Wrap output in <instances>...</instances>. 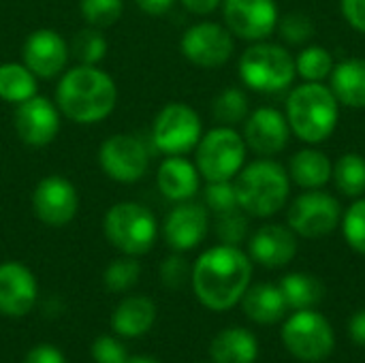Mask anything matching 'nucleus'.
Masks as SVG:
<instances>
[{
    "label": "nucleus",
    "mask_w": 365,
    "mask_h": 363,
    "mask_svg": "<svg viewBox=\"0 0 365 363\" xmlns=\"http://www.w3.org/2000/svg\"><path fill=\"white\" fill-rule=\"evenodd\" d=\"M252 265L235 246H216L199 257L192 267V287L203 306L229 310L248 289Z\"/></svg>",
    "instance_id": "nucleus-1"
},
{
    "label": "nucleus",
    "mask_w": 365,
    "mask_h": 363,
    "mask_svg": "<svg viewBox=\"0 0 365 363\" xmlns=\"http://www.w3.org/2000/svg\"><path fill=\"white\" fill-rule=\"evenodd\" d=\"M118 101L113 79L94 64H79L66 71L56 90L58 109L77 124H96L105 120Z\"/></svg>",
    "instance_id": "nucleus-2"
},
{
    "label": "nucleus",
    "mask_w": 365,
    "mask_h": 363,
    "mask_svg": "<svg viewBox=\"0 0 365 363\" xmlns=\"http://www.w3.org/2000/svg\"><path fill=\"white\" fill-rule=\"evenodd\" d=\"M289 124L306 143L325 141L338 122V98L321 83H304L295 88L287 101Z\"/></svg>",
    "instance_id": "nucleus-3"
},
{
    "label": "nucleus",
    "mask_w": 365,
    "mask_h": 363,
    "mask_svg": "<svg viewBox=\"0 0 365 363\" xmlns=\"http://www.w3.org/2000/svg\"><path fill=\"white\" fill-rule=\"evenodd\" d=\"M237 205L252 216H274L289 197V178L278 163L257 160L235 180Z\"/></svg>",
    "instance_id": "nucleus-4"
},
{
    "label": "nucleus",
    "mask_w": 365,
    "mask_h": 363,
    "mask_svg": "<svg viewBox=\"0 0 365 363\" xmlns=\"http://www.w3.org/2000/svg\"><path fill=\"white\" fill-rule=\"evenodd\" d=\"M103 229L107 240L118 250L130 257L145 255L154 246L158 235L154 214L135 201H122L111 205L109 212L105 214Z\"/></svg>",
    "instance_id": "nucleus-5"
},
{
    "label": "nucleus",
    "mask_w": 365,
    "mask_h": 363,
    "mask_svg": "<svg viewBox=\"0 0 365 363\" xmlns=\"http://www.w3.org/2000/svg\"><path fill=\"white\" fill-rule=\"evenodd\" d=\"M295 60L291 53L278 45L259 43L244 51L240 60V75L242 81L252 88L255 92H282L295 79Z\"/></svg>",
    "instance_id": "nucleus-6"
},
{
    "label": "nucleus",
    "mask_w": 365,
    "mask_h": 363,
    "mask_svg": "<svg viewBox=\"0 0 365 363\" xmlns=\"http://www.w3.org/2000/svg\"><path fill=\"white\" fill-rule=\"evenodd\" d=\"M244 156L246 143L231 126L214 128L197 143V169L207 182H225L237 175Z\"/></svg>",
    "instance_id": "nucleus-7"
},
{
    "label": "nucleus",
    "mask_w": 365,
    "mask_h": 363,
    "mask_svg": "<svg viewBox=\"0 0 365 363\" xmlns=\"http://www.w3.org/2000/svg\"><path fill=\"white\" fill-rule=\"evenodd\" d=\"M154 148L167 156H184L201 141V120L184 103H169L160 109L152 126Z\"/></svg>",
    "instance_id": "nucleus-8"
},
{
    "label": "nucleus",
    "mask_w": 365,
    "mask_h": 363,
    "mask_svg": "<svg viewBox=\"0 0 365 363\" xmlns=\"http://www.w3.org/2000/svg\"><path fill=\"white\" fill-rule=\"evenodd\" d=\"M287 349L304 362H321L334 351V332L327 319L314 310H297L282 329Z\"/></svg>",
    "instance_id": "nucleus-9"
},
{
    "label": "nucleus",
    "mask_w": 365,
    "mask_h": 363,
    "mask_svg": "<svg viewBox=\"0 0 365 363\" xmlns=\"http://www.w3.org/2000/svg\"><path fill=\"white\" fill-rule=\"evenodd\" d=\"M98 163L107 178L122 184H133L145 175L150 165V152L139 137L120 133L103 141L98 150Z\"/></svg>",
    "instance_id": "nucleus-10"
},
{
    "label": "nucleus",
    "mask_w": 365,
    "mask_h": 363,
    "mask_svg": "<svg viewBox=\"0 0 365 363\" xmlns=\"http://www.w3.org/2000/svg\"><path fill=\"white\" fill-rule=\"evenodd\" d=\"M79 208V197L73 186L62 175L43 178L32 193V210L36 218L47 227L68 225Z\"/></svg>",
    "instance_id": "nucleus-11"
},
{
    "label": "nucleus",
    "mask_w": 365,
    "mask_h": 363,
    "mask_svg": "<svg viewBox=\"0 0 365 363\" xmlns=\"http://www.w3.org/2000/svg\"><path fill=\"white\" fill-rule=\"evenodd\" d=\"M340 220V203L321 190L297 197L289 210V225L304 237H323L336 229Z\"/></svg>",
    "instance_id": "nucleus-12"
},
{
    "label": "nucleus",
    "mask_w": 365,
    "mask_h": 363,
    "mask_svg": "<svg viewBox=\"0 0 365 363\" xmlns=\"http://www.w3.org/2000/svg\"><path fill=\"white\" fill-rule=\"evenodd\" d=\"M15 131L26 145H49L60 131V109L45 96H30L15 107Z\"/></svg>",
    "instance_id": "nucleus-13"
},
{
    "label": "nucleus",
    "mask_w": 365,
    "mask_h": 363,
    "mask_svg": "<svg viewBox=\"0 0 365 363\" xmlns=\"http://www.w3.org/2000/svg\"><path fill=\"white\" fill-rule=\"evenodd\" d=\"M231 32L218 24L203 21L188 28L182 36V53L197 66L216 68L222 66L233 53Z\"/></svg>",
    "instance_id": "nucleus-14"
},
{
    "label": "nucleus",
    "mask_w": 365,
    "mask_h": 363,
    "mask_svg": "<svg viewBox=\"0 0 365 363\" xmlns=\"http://www.w3.org/2000/svg\"><path fill=\"white\" fill-rule=\"evenodd\" d=\"M278 11L274 0H225L229 30L246 41H261L276 28Z\"/></svg>",
    "instance_id": "nucleus-15"
},
{
    "label": "nucleus",
    "mask_w": 365,
    "mask_h": 363,
    "mask_svg": "<svg viewBox=\"0 0 365 363\" xmlns=\"http://www.w3.org/2000/svg\"><path fill=\"white\" fill-rule=\"evenodd\" d=\"M68 62V45L60 32L41 28L28 34L24 43V64L34 77L51 79L58 77Z\"/></svg>",
    "instance_id": "nucleus-16"
},
{
    "label": "nucleus",
    "mask_w": 365,
    "mask_h": 363,
    "mask_svg": "<svg viewBox=\"0 0 365 363\" xmlns=\"http://www.w3.org/2000/svg\"><path fill=\"white\" fill-rule=\"evenodd\" d=\"M36 302V280L32 272L15 261L0 265V312L24 317Z\"/></svg>",
    "instance_id": "nucleus-17"
},
{
    "label": "nucleus",
    "mask_w": 365,
    "mask_h": 363,
    "mask_svg": "<svg viewBox=\"0 0 365 363\" xmlns=\"http://www.w3.org/2000/svg\"><path fill=\"white\" fill-rule=\"evenodd\" d=\"M207 210L199 203H180L169 212L163 225L167 244L175 250H190L199 246L207 233Z\"/></svg>",
    "instance_id": "nucleus-18"
},
{
    "label": "nucleus",
    "mask_w": 365,
    "mask_h": 363,
    "mask_svg": "<svg viewBox=\"0 0 365 363\" xmlns=\"http://www.w3.org/2000/svg\"><path fill=\"white\" fill-rule=\"evenodd\" d=\"M289 141V122L272 107L257 109L246 122V143L261 156H274Z\"/></svg>",
    "instance_id": "nucleus-19"
},
{
    "label": "nucleus",
    "mask_w": 365,
    "mask_h": 363,
    "mask_svg": "<svg viewBox=\"0 0 365 363\" xmlns=\"http://www.w3.org/2000/svg\"><path fill=\"white\" fill-rule=\"evenodd\" d=\"M297 252L295 235L278 225H267L250 240V257L265 267H282Z\"/></svg>",
    "instance_id": "nucleus-20"
},
{
    "label": "nucleus",
    "mask_w": 365,
    "mask_h": 363,
    "mask_svg": "<svg viewBox=\"0 0 365 363\" xmlns=\"http://www.w3.org/2000/svg\"><path fill=\"white\" fill-rule=\"evenodd\" d=\"M158 190L171 201H188L199 190V169L182 156H167L156 173Z\"/></svg>",
    "instance_id": "nucleus-21"
},
{
    "label": "nucleus",
    "mask_w": 365,
    "mask_h": 363,
    "mask_svg": "<svg viewBox=\"0 0 365 363\" xmlns=\"http://www.w3.org/2000/svg\"><path fill=\"white\" fill-rule=\"evenodd\" d=\"M154 319H156V308L148 297H128L115 308L111 317V327L118 336L137 338L150 332Z\"/></svg>",
    "instance_id": "nucleus-22"
},
{
    "label": "nucleus",
    "mask_w": 365,
    "mask_h": 363,
    "mask_svg": "<svg viewBox=\"0 0 365 363\" xmlns=\"http://www.w3.org/2000/svg\"><path fill=\"white\" fill-rule=\"evenodd\" d=\"M242 306L244 312L255 321V323H265L272 325L282 319L287 312V302L280 291V287L274 285H257L252 289H246L242 295Z\"/></svg>",
    "instance_id": "nucleus-23"
},
{
    "label": "nucleus",
    "mask_w": 365,
    "mask_h": 363,
    "mask_svg": "<svg viewBox=\"0 0 365 363\" xmlns=\"http://www.w3.org/2000/svg\"><path fill=\"white\" fill-rule=\"evenodd\" d=\"M210 353L216 363H255L259 344L248 329L231 327L214 338Z\"/></svg>",
    "instance_id": "nucleus-24"
},
{
    "label": "nucleus",
    "mask_w": 365,
    "mask_h": 363,
    "mask_svg": "<svg viewBox=\"0 0 365 363\" xmlns=\"http://www.w3.org/2000/svg\"><path fill=\"white\" fill-rule=\"evenodd\" d=\"M334 96L349 107H365V60H346L334 68Z\"/></svg>",
    "instance_id": "nucleus-25"
},
{
    "label": "nucleus",
    "mask_w": 365,
    "mask_h": 363,
    "mask_svg": "<svg viewBox=\"0 0 365 363\" xmlns=\"http://www.w3.org/2000/svg\"><path fill=\"white\" fill-rule=\"evenodd\" d=\"M291 175L302 188H321L331 178V163L323 152L304 150L291 158Z\"/></svg>",
    "instance_id": "nucleus-26"
},
{
    "label": "nucleus",
    "mask_w": 365,
    "mask_h": 363,
    "mask_svg": "<svg viewBox=\"0 0 365 363\" xmlns=\"http://www.w3.org/2000/svg\"><path fill=\"white\" fill-rule=\"evenodd\" d=\"M36 94V77L26 64H0V98L19 105Z\"/></svg>",
    "instance_id": "nucleus-27"
},
{
    "label": "nucleus",
    "mask_w": 365,
    "mask_h": 363,
    "mask_svg": "<svg viewBox=\"0 0 365 363\" xmlns=\"http://www.w3.org/2000/svg\"><path fill=\"white\" fill-rule=\"evenodd\" d=\"M280 291L284 295L287 308L310 310L323 300V285L310 274H289L280 282Z\"/></svg>",
    "instance_id": "nucleus-28"
},
{
    "label": "nucleus",
    "mask_w": 365,
    "mask_h": 363,
    "mask_svg": "<svg viewBox=\"0 0 365 363\" xmlns=\"http://www.w3.org/2000/svg\"><path fill=\"white\" fill-rule=\"evenodd\" d=\"M334 178L338 188L349 197L365 193V160L359 154H346L336 163Z\"/></svg>",
    "instance_id": "nucleus-29"
},
{
    "label": "nucleus",
    "mask_w": 365,
    "mask_h": 363,
    "mask_svg": "<svg viewBox=\"0 0 365 363\" xmlns=\"http://www.w3.org/2000/svg\"><path fill=\"white\" fill-rule=\"evenodd\" d=\"M73 56L79 60V64H98L107 56V39L101 32V28H83L73 36L71 43Z\"/></svg>",
    "instance_id": "nucleus-30"
},
{
    "label": "nucleus",
    "mask_w": 365,
    "mask_h": 363,
    "mask_svg": "<svg viewBox=\"0 0 365 363\" xmlns=\"http://www.w3.org/2000/svg\"><path fill=\"white\" fill-rule=\"evenodd\" d=\"M212 113L214 118L225 124V126H231V124H237L246 118L248 113V98L242 90L237 88H227L225 92H220L214 101V107H212Z\"/></svg>",
    "instance_id": "nucleus-31"
},
{
    "label": "nucleus",
    "mask_w": 365,
    "mask_h": 363,
    "mask_svg": "<svg viewBox=\"0 0 365 363\" xmlns=\"http://www.w3.org/2000/svg\"><path fill=\"white\" fill-rule=\"evenodd\" d=\"M81 17L94 28H109L113 26L124 11L122 0H79Z\"/></svg>",
    "instance_id": "nucleus-32"
},
{
    "label": "nucleus",
    "mask_w": 365,
    "mask_h": 363,
    "mask_svg": "<svg viewBox=\"0 0 365 363\" xmlns=\"http://www.w3.org/2000/svg\"><path fill=\"white\" fill-rule=\"evenodd\" d=\"M295 68H297V73L304 79L321 81L334 68V60H331V53L327 49H323V47H308L306 51L299 53V58L295 62Z\"/></svg>",
    "instance_id": "nucleus-33"
},
{
    "label": "nucleus",
    "mask_w": 365,
    "mask_h": 363,
    "mask_svg": "<svg viewBox=\"0 0 365 363\" xmlns=\"http://www.w3.org/2000/svg\"><path fill=\"white\" fill-rule=\"evenodd\" d=\"M141 276V265L130 257L126 255L124 259H115L107 272H105V285L109 291L113 293H122V291H128Z\"/></svg>",
    "instance_id": "nucleus-34"
},
{
    "label": "nucleus",
    "mask_w": 365,
    "mask_h": 363,
    "mask_svg": "<svg viewBox=\"0 0 365 363\" xmlns=\"http://www.w3.org/2000/svg\"><path fill=\"white\" fill-rule=\"evenodd\" d=\"M344 237L357 252L365 255V199L349 208L344 216Z\"/></svg>",
    "instance_id": "nucleus-35"
},
{
    "label": "nucleus",
    "mask_w": 365,
    "mask_h": 363,
    "mask_svg": "<svg viewBox=\"0 0 365 363\" xmlns=\"http://www.w3.org/2000/svg\"><path fill=\"white\" fill-rule=\"evenodd\" d=\"M205 203L210 210L225 214L237 208V197H235V186L225 180V182H210L205 188Z\"/></svg>",
    "instance_id": "nucleus-36"
},
{
    "label": "nucleus",
    "mask_w": 365,
    "mask_h": 363,
    "mask_svg": "<svg viewBox=\"0 0 365 363\" xmlns=\"http://www.w3.org/2000/svg\"><path fill=\"white\" fill-rule=\"evenodd\" d=\"M218 237L222 240V244H227V246H237L240 242H244V237H246V231H248V223H246V218L237 212V208L235 210H231V212H225V214H220V218H218Z\"/></svg>",
    "instance_id": "nucleus-37"
},
{
    "label": "nucleus",
    "mask_w": 365,
    "mask_h": 363,
    "mask_svg": "<svg viewBox=\"0 0 365 363\" xmlns=\"http://www.w3.org/2000/svg\"><path fill=\"white\" fill-rule=\"evenodd\" d=\"M280 32H282V36L289 43H304V41H308L312 36L314 26H312L308 15H304V13H289L282 19V24H280Z\"/></svg>",
    "instance_id": "nucleus-38"
},
{
    "label": "nucleus",
    "mask_w": 365,
    "mask_h": 363,
    "mask_svg": "<svg viewBox=\"0 0 365 363\" xmlns=\"http://www.w3.org/2000/svg\"><path fill=\"white\" fill-rule=\"evenodd\" d=\"M92 357L96 363H126V349L111 336H101L92 344Z\"/></svg>",
    "instance_id": "nucleus-39"
},
{
    "label": "nucleus",
    "mask_w": 365,
    "mask_h": 363,
    "mask_svg": "<svg viewBox=\"0 0 365 363\" xmlns=\"http://www.w3.org/2000/svg\"><path fill=\"white\" fill-rule=\"evenodd\" d=\"M188 276H192L190 274V267H188V263L182 259V257H169L165 263H163V267H160V278H163V282H165V287H169V289H180L182 285H186V280H188Z\"/></svg>",
    "instance_id": "nucleus-40"
},
{
    "label": "nucleus",
    "mask_w": 365,
    "mask_h": 363,
    "mask_svg": "<svg viewBox=\"0 0 365 363\" xmlns=\"http://www.w3.org/2000/svg\"><path fill=\"white\" fill-rule=\"evenodd\" d=\"M24 363H66V359H64V355L56 347L41 344V347L32 349L26 355V362Z\"/></svg>",
    "instance_id": "nucleus-41"
},
{
    "label": "nucleus",
    "mask_w": 365,
    "mask_h": 363,
    "mask_svg": "<svg viewBox=\"0 0 365 363\" xmlns=\"http://www.w3.org/2000/svg\"><path fill=\"white\" fill-rule=\"evenodd\" d=\"M342 11L351 26L365 32V0H342Z\"/></svg>",
    "instance_id": "nucleus-42"
},
{
    "label": "nucleus",
    "mask_w": 365,
    "mask_h": 363,
    "mask_svg": "<svg viewBox=\"0 0 365 363\" xmlns=\"http://www.w3.org/2000/svg\"><path fill=\"white\" fill-rule=\"evenodd\" d=\"M139 4V9L148 15H163L167 13L175 0H135Z\"/></svg>",
    "instance_id": "nucleus-43"
},
{
    "label": "nucleus",
    "mask_w": 365,
    "mask_h": 363,
    "mask_svg": "<svg viewBox=\"0 0 365 363\" xmlns=\"http://www.w3.org/2000/svg\"><path fill=\"white\" fill-rule=\"evenodd\" d=\"M349 329H351L353 340H355L357 344L365 347V310H359V312L351 319Z\"/></svg>",
    "instance_id": "nucleus-44"
},
{
    "label": "nucleus",
    "mask_w": 365,
    "mask_h": 363,
    "mask_svg": "<svg viewBox=\"0 0 365 363\" xmlns=\"http://www.w3.org/2000/svg\"><path fill=\"white\" fill-rule=\"evenodd\" d=\"M182 4L197 15H207L220 4V0H182Z\"/></svg>",
    "instance_id": "nucleus-45"
},
{
    "label": "nucleus",
    "mask_w": 365,
    "mask_h": 363,
    "mask_svg": "<svg viewBox=\"0 0 365 363\" xmlns=\"http://www.w3.org/2000/svg\"><path fill=\"white\" fill-rule=\"evenodd\" d=\"M126 363H158L150 357H133V359H126Z\"/></svg>",
    "instance_id": "nucleus-46"
}]
</instances>
